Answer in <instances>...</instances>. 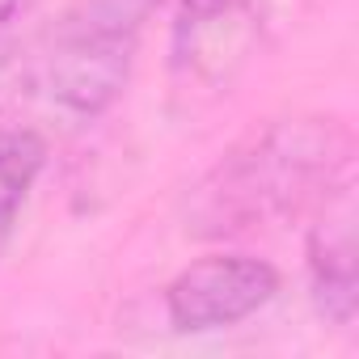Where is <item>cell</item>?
I'll use <instances>...</instances> for the list:
<instances>
[{"mask_svg":"<svg viewBox=\"0 0 359 359\" xmlns=\"http://www.w3.org/2000/svg\"><path fill=\"white\" fill-rule=\"evenodd\" d=\"M355 135L338 114H283L233 144L182 199V229L199 241H237L309 216L351 182Z\"/></svg>","mask_w":359,"mask_h":359,"instance_id":"obj_1","label":"cell"},{"mask_svg":"<svg viewBox=\"0 0 359 359\" xmlns=\"http://www.w3.org/2000/svg\"><path fill=\"white\" fill-rule=\"evenodd\" d=\"M279 287L283 279L266 258L220 250L177 271L161 292V309L177 334H216L262 313Z\"/></svg>","mask_w":359,"mask_h":359,"instance_id":"obj_3","label":"cell"},{"mask_svg":"<svg viewBox=\"0 0 359 359\" xmlns=\"http://www.w3.org/2000/svg\"><path fill=\"white\" fill-rule=\"evenodd\" d=\"M135 39H118L106 34L81 18H64L47 60H43V93L47 102L72 118V123H93L106 110H114V102L127 93L131 68H135Z\"/></svg>","mask_w":359,"mask_h":359,"instance_id":"obj_4","label":"cell"},{"mask_svg":"<svg viewBox=\"0 0 359 359\" xmlns=\"http://www.w3.org/2000/svg\"><path fill=\"white\" fill-rule=\"evenodd\" d=\"M0 47H5V30H0Z\"/></svg>","mask_w":359,"mask_h":359,"instance_id":"obj_9","label":"cell"},{"mask_svg":"<svg viewBox=\"0 0 359 359\" xmlns=\"http://www.w3.org/2000/svg\"><path fill=\"white\" fill-rule=\"evenodd\" d=\"M26 5H30V0H0V30H9L26 13Z\"/></svg>","mask_w":359,"mask_h":359,"instance_id":"obj_8","label":"cell"},{"mask_svg":"<svg viewBox=\"0 0 359 359\" xmlns=\"http://www.w3.org/2000/svg\"><path fill=\"white\" fill-rule=\"evenodd\" d=\"M271 30L266 0H177L169 22V89L177 102H216L254 64Z\"/></svg>","mask_w":359,"mask_h":359,"instance_id":"obj_2","label":"cell"},{"mask_svg":"<svg viewBox=\"0 0 359 359\" xmlns=\"http://www.w3.org/2000/svg\"><path fill=\"white\" fill-rule=\"evenodd\" d=\"M304 237V271H309V300L321 321L351 330L359 304V266H355V177L342 182L309 212Z\"/></svg>","mask_w":359,"mask_h":359,"instance_id":"obj_5","label":"cell"},{"mask_svg":"<svg viewBox=\"0 0 359 359\" xmlns=\"http://www.w3.org/2000/svg\"><path fill=\"white\" fill-rule=\"evenodd\" d=\"M47 169V140L34 127L0 123V258L13 245L22 212Z\"/></svg>","mask_w":359,"mask_h":359,"instance_id":"obj_6","label":"cell"},{"mask_svg":"<svg viewBox=\"0 0 359 359\" xmlns=\"http://www.w3.org/2000/svg\"><path fill=\"white\" fill-rule=\"evenodd\" d=\"M161 9V0H76L68 9L72 18L106 30V34H118V39H144V26L148 18Z\"/></svg>","mask_w":359,"mask_h":359,"instance_id":"obj_7","label":"cell"}]
</instances>
